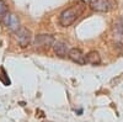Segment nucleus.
<instances>
[{
	"instance_id": "1",
	"label": "nucleus",
	"mask_w": 123,
	"mask_h": 122,
	"mask_svg": "<svg viewBox=\"0 0 123 122\" xmlns=\"http://www.w3.org/2000/svg\"><path fill=\"white\" fill-rule=\"evenodd\" d=\"M86 9V4L83 1H79L74 5H71L70 7L65 9L63 13L59 15V25L62 27H68L70 25H73L76 20L83 15V13Z\"/></svg>"
},
{
	"instance_id": "2",
	"label": "nucleus",
	"mask_w": 123,
	"mask_h": 122,
	"mask_svg": "<svg viewBox=\"0 0 123 122\" xmlns=\"http://www.w3.org/2000/svg\"><path fill=\"white\" fill-rule=\"evenodd\" d=\"M89 6L97 13H110L117 7V0H89Z\"/></svg>"
},
{
	"instance_id": "3",
	"label": "nucleus",
	"mask_w": 123,
	"mask_h": 122,
	"mask_svg": "<svg viewBox=\"0 0 123 122\" xmlns=\"http://www.w3.org/2000/svg\"><path fill=\"white\" fill-rule=\"evenodd\" d=\"M16 38H17L18 45L25 48V47H27L30 45L31 39H32V33H31V31L28 28L20 26V28L16 31Z\"/></svg>"
},
{
	"instance_id": "4",
	"label": "nucleus",
	"mask_w": 123,
	"mask_h": 122,
	"mask_svg": "<svg viewBox=\"0 0 123 122\" xmlns=\"http://www.w3.org/2000/svg\"><path fill=\"white\" fill-rule=\"evenodd\" d=\"M54 41V37L50 35H38L35 39V46L38 48H48L53 46Z\"/></svg>"
},
{
	"instance_id": "5",
	"label": "nucleus",
	"mask_w": 123,
	"mask_h": 122,
	"mask_svg": "<svg viewBox=\"0 0 123 122\" xmlns=\"http://www.w3.org/2000/svg\"><path fill=\"white\" fill-rule=\"evenodd\" d=\"M68 57L73 60L74 63L76 64H80V65H84L86 64V58H85V54L81 52L79 48H71L69 49V53H68Z\"/></svg>"
},
{
	"instance_id": "6",
	"label": "nucleus",
	"mask_w": 123,
	"mask_h": 122,
	"mask_svg": "<svg viewBox=\"0 0 123 122\" xmlns=\"http://www.w3.org/2000/svg\"><path fill=\"white\" fill-rule=\"evenodd\" d=\"M53 51L54 53L59 57H65L69 53V46L68 43L63 42V41H54L53 43Z\"/></svg>"
},
{
	"instance_id": "7",
	"label": "nucleus",
	"mask_w": 123,
	"mask_h": 122,
	"mask_svg": "<svg viewBox=\"0 0 123 122\" xmlns=\"http://www.w3.org/2000/svg\"><path fill=\"white\" fill-rule=\"evenodd\" d=\"M5 25L7 26L9 30H11L12 32H16L20 28V21L18 17L15 14H9L5 16Z\"/></svg>"
},
{
	"instance_id": "8",
	"label": "nucleus",
	"mask_w": 123,
	"mask_h": 122,
	"mask_svg": "<svg viewBox=\"0 0 123 122\" xmlns=\"http://www.w3.org/2000/svg\"><path fill=\"white\" fill-rule=\"evenodd\" d=\"M85 58H86V63L92 64V65H98L101 63V57H100V54L96 52V51H91V52H89L85 56Z\"/></svg>"
},
{
	"instance_id": "9",
	"label": "nucleus",
	"mask_w": 123,
	"mask_h": 122,
	"mask_svg": "<svg viewBox=\"0 0 123 122\" xmlns=\"http://www.w3.org/2000/svg\"><path fill=\"white\" fill-rule=\"evenodd\" d=\"M7 15V4L4 0H0V21Z\"/></svg>"
},
{
	"instance_id": "10",
	"label": "nucleus",
	"mask_w": 123,
	"mask_h": 122,
	"mask_svg": "<svg viewBox=\"0 0 123 122\" xmlns=\"http://www.w3.org/2000/svg\"><path fill=\"white\" fill-rule=\"evenodd\" d=\"M76 114H78V115H81V114H83V109L78 110V111H76Z\"/></svg>"
}]
</instances>
